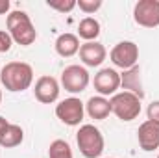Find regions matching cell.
<instances>
[{
    "instance_id": "8992f818",
    "label": "cell",
    "mask_w": 159,
    "mask_h": 158,
    "mask_svg": "<svg viewBox=\"0 0 159 158\" xmlns=\"http://www.w3.org/2000/svg\"><path fill=\"white\" fill-rule=\"evenodd\" d=\"M111 62L120 67V69H131L137 65V60H139V47L133 43V41H120L113 47L111 54H109Z\"/></svg>"
},
{
    "instance_id": "ffe728a7",
    "label": "cell",
    "mask_w": 159,
    "mask_h": 158,
    "mask_svg": "<svg viewBox=\"0 0 159 158\" xmlns=\"http://www.w3.org/2000/svg\"><path fill=\"white\" fill-rule=\"evenodd\" d=\"M76 6H78L83 13L89 15V13H94V11H98L102 7V0H78Z\"/></svg>"
},
{
    "instance_id": "d6986e66",
    "label": "cell",
    "mask_w": 159,
    "mask_h": 158,
    "mask_svg": "<svg viewBox=\"0 0 159 158\" xmlns=\"http://www.w3.org/2000/svg\"><path fill=\"white\" fill-rule=\"evenodd\" d=\"M48 7L59 11V13H69L76 7V0H48Z\"/></svg>"
},
{
    "instance_id": "ba28073f",
    "label": "cell",
    "mask_w": 159,
    "mask_h": 158,
    "mask_svg": "<svg viewBox=\"0 0 159 158\" xmlns=\"http://www.w3.org/2000/svg\"><path fill=\"white\" fill-rule=\"evenodd\" d=\"M133 19L139 26H159V0H139L133 9Z\"/></svg>"
},
{
    "instance_id": "e0dca14e",
    "label": "cell",
    "mask_w": 159,
    "mask_h": 158,
    "mask_svg": "<svg viewBox=\"0 0 159 158\" xmlns=\"http://www.w3.org/2000/svg\"><path fill=\"white\" fill-rule=\"evenodd\" d=\"M78 36L81 39L89 41H96V37L100 36V22L94 19V17H85L80 21L78 26Z\"/></svg>"
},
{
    "instance_id": "52a82bcc",
    "label": "cell",
    "mask_w": 159,
    "mask_h": 158,
    "mask_svg": "<svg viewBox=\"0 0 159 158\" xmlns=\"http://www.w3.org/2000/svg\"><path fill=\"white\" fill-rule=\"evenodd\" d=\"M85 114V108H83V102L80 101L78 97H69L65 101H61L57 106H56V116L61 123L69 125V126H76L81 123Z\"/></svg>"
},
{
    "instance_id": "8fae6325",
    "label": "cell",
    "mask_w": 159,
    "mask_h": 158,
    "mask_svg": "<svg viewBox=\"0 0 159 158\" xmlns=\"http://www.w3.org/2000/svg\"><path fill=\"white\" fill-rule=\"evenodd\" d=\"M137 140L143 151H154L159 147V123L146 119L139 130H137Z\"/></svg>"
},
{
    "instance_id": "484cf974",
    "label": "cell",
    "mask_w": 159,
    "mask_h": 158,
    "mask_svg": "<svg viewBox=\"0 0 159 158\" xmlns=\"http://www.w3.org/2000/svg\"><path fill=\"white\" fill-rule=\"evenodd\" d=\"M157 158H159V155H157Z\"/></svg>"
},
{
    "instance_id": "44dd1931",
    "label": "cell",
    "mask_w": 159,
    "mask_h": 158,
    "mask_svg": "<svg viewBox=\"0 0 159 158\" xmlns=\"http://www.w3.org/2000/svg\"><path fill=\"white\" fill-rule=\"evenodd\" d=\"M11 45H13L11 36L6 30H0V52H9L11 50Z\"/></svg>"
},
{
    "instance_id": "4fadbf2b",
    "label": "cell",
    "mask_w": 159,
    "mask_h": 158,
    "mask_svg": "<svg viewBox=\"0 0 159 158\" xmlns=\"http://www.w3.org/2000/svg\"><path fill=\"white\" fill-rule=\"evenodd\" d=\"M120 86L124 91L128 93H133L135 97H139L143 101L144 97V91H143V82H141V67L135 65L131 69H126L120 73Z\"/></svg>"
},
{
    "instance_id": "5bb4252c",
    "label": "cell",
    "mask_w": 159,
    "mask_h": 158,
    "mask_svg": "<svg viewBox=\"0 0 159 158\" xmlns=\"http://www.w3.org/2000/svg\"><path fill=\"white\" fill-rule=\"evenodd\" d=\"M80 39L78 36H74V34H61L57 39H56V52L59 54V56H63V58H70V56H74L76 52H80Z\"/></svg>"
},
{
    "instance_id": "9c48e42d",
    "label": "cell",
    "mask_w": 159,
    "mask_h": 158,
    "mask_svg": "<svg viewBox=\"0 0 159 158\" xmlns=\"http://www.w3.org/2000/svg\"><path fill=\"white\" fill-rule=\"evenodd\" d=\"M93 84H94V89L102 95V97H106V95H115L117 93V89L120 87V73H117L115 69H102V71H98L96 75H94V80H93Z\"/></svg>"
},
{
    "instance_id": "cb8c5ba5",
    "label": "cell",
    "mask_w": 159,
    "mask_h": 158,
    "mask_svg": "<svg viewBox=\"0 0 159 158\" xmlns=\"http://www.w3.org/2000/svg\"><path fill=\"white\" fill-rule=\"evenodd\" d=\"M7 125H9V123H7L6 119H4V117H2V116H0V134H2V130H4V128H6Z\"/></svg>"
},
{
    "instance_id": "ac0fdd59",
    "label": "cell",
    "mask_w": 159,
    "mask_h": 158,
    "mask_svg": "<svg viewBox=\"0 0 159 158\" xmlns=\"http://www.w3.org/2000/svg\"><path fill=\"white\" fill-rule=\"evenodd\" d=\"M48 158H74L72 149L65 140H54L48 149Z\"/></svg>"
},
{
    "instance_id": "7402d4cb",
    "label": "cell",
    "mask_w": 159,
    "mask_h": 158,
    "mask_svg": "<svg viewBox=\"0 0 159 158\" xmlns=\"http://www.w3.org/2000/svg\"><path fill=\"white\" fill-rule=\"evenodd\" d=\"M146 114H148V119H150V121H156V123H159V101H154V102L148 106Z\"/></svg>"
},
{
    "instance_id": "d4e9b609",
    "label": "cell",
    "mask_w": 159,
    "mask_h": 158,
    "mask_svg": "<svg viewBox=\"0 0 159 158\" xmlns=\"http://www.w3.org/2000/svg\"><path fill=\"white\" fill-rule=\"evenodd\" d=\"M0 102H2V91H0Z\"/></svg>"
},
{
    "instance_id": "5b68a950",
    "label": "cell",
    "mask_w": 159,
    "mask_h": 158,
    "mask_svg": "<svg viewBox=\"0 0 159 158\" xmlns=\"http://www.w3.org/2000/svg\"><path fill=\"white\" fill-rule=\"evenodd\" d=\"M89 82H91L89 73L81 65H69L61 73V84H63L65 91H69V93H81V91H85Z\"/></svg>"
},
{
    "instance_id": "9a60e30c",
    "label": "cell",
    "mask_w": 159,
    "mask_h": 158,
    "mask_svg": "<svg viewBox=\"0 0 159 158\" xmlns=\"http://www.w3.org/2000/svg\"><path fill=\"white\" fill-rule=\"evenodd\" d=\"M85 108H87L89 117L98 119V121H100V119H106L109 114H111V104H109V101H107L106 97H102V95L91 97V99L87 101Z\"/></svg>"
},
{
    "instance_id": "603a6c76",
    "label": "cell",
    "mask_w": 159,
    "mask_h": 158,
    "mask_svg": "<svg viewBox=\"0 0 159 158\" xmlns=\"http://www.w3.org/2000/svg\"><path fill=\"white\" fill-rule=\"evenodd\" d=\"M9 11V0H0V15H6Z\"/></svg>"
},
{
    "instance_id": "2e32d148",
    "label": "cell",
    "mask_w": 159,
    "mask_h": 158,
    "mask_svg": "<svg viewBox=\"0 0 159 158\" xmlns=\"http://www.w3.org/2000/svg\"><path fill=\"white\" fill-rule=\"evenodd\" d=\"M22 140H24L22 128H20L19 125H13V123H9V125L2 130V134H0V145L6 147V149H11V147L20 145Z\"/></svg>"
},
{
    "instance_id": "7c38bea8",
    "label": "cell",
    "mask_w": 159,
    "mask_h": 158,
    "mask_svg": "<svg viewBox=\"0 0 159 158\" xmlns=\"http://www.w3.org/2000/svg\"><path fill=\"white\" fill-rule=\"evenodd\" d=\"M107 52H106V47L98 41H89V43H83L80 47V60L87 65V67H98L102 65V62L106 60Z\"/></svg>"
},
{
    "instance_id": "6da1fadb",
    "label": "cell",
    "mask_w": 159,
    "mask_h": 158,
    "mask_svg": "<svg viewBox=\"0 0 159 158\" xmlns=\"http://www.w3.org/2000/svg\"><path fill=\"white\" fill-rule=\"evenodd\" d=\"M0 82L7 91H24L34 82V69L24 62H9L0 71Z\"/></svg>"
},
{
    "instance_id": "30bf717a",
    "label": "cell",
    "mask_w": 159,
    "mask_h": 158,
    "mask_svg": "<svg viewBox=\"0 0 159 158\" xmlns=\"http://www.w3.org/2000/svg\"><path fill=\"white\" fill-rule=\"evenodd\" d=\"M34 93H35V99L39 102H43V104H52L59 97V84H57V80L54 78V77L44 75V77H41L35 82Z\"/></svg>"
},
{
    "instance_id": "7a4b0ae2",
    "label": "cell",
    "mask_w": 159,
    "mask_h": 158,
    "mask_svg": "<svg viewBox=\"0 0 159 158\" xmlns=\"http://www.w3.org/2000/svg\"><path fill=\"white\" fill-rule=\"evenodd\" d=\"M6 24H7V34L11 36V39L22 47H28L37 39V30L32 24V19L26 11H20V9L11 11L7 15Z\"/></svg>"
},
{
    "instance_id": "3957f363",
    "label": "cell",
    "mask_w": 159,
    "mask_h": 158,
    "mask_svg": "<svg viewBox=\"0 0 159 158\" xmlns=\"http://www.w3.org/2000/svg\"><path fill=\"white\" fill-rule=\"evenodd\" d=\"M80 153L85 158H98L104 153V136L94 125H81L76 134Z\"/></svg>"
},
{
    "instance_id": "277c9868",
    "label": "cell",
    "mask_w": 159,
    "mask_h": 158,
    "mask_svg": "<svg viewBox=\"0 0 159 158\" xmlns=\"http://www.w3.org/2000/svg\"><path fill=\"white\" fill-rule=\"evenodd\" d=\"M109 104H111V112L120 121H133L141 114V99L135 97L133 93H128V91L115 93L111 97Z\"/></svg>"
}]
</instances>
